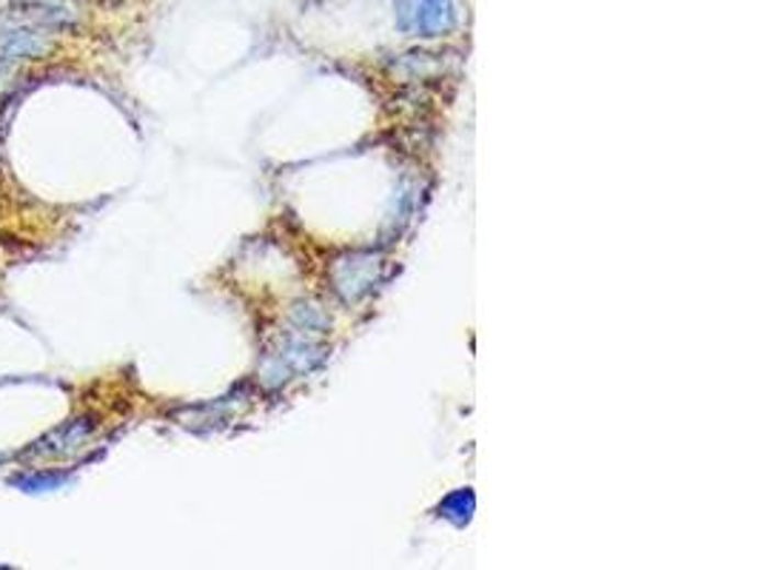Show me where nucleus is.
<instances>
[{"label": "nucleus", "mask_w": 761, "mask_h": 570, "mask_svg": "<svg viewBox=\"0 0 761 570\" xmlns=\"http://www.w3.org/2000/svg\"><path fill=\"white\" fill-rule=\"evenodd\" d=\"M396 26L414 37H443L457 26L454 0H400Z\"/></svg>", "instance_id": "1"}, {"label": "nucleus", "mask_w": 761, "mask_h": 570, "mask_svg": "<svg viewBox=\"0 0 761 570\" xmlns=\"http://www.w3.org/2000/svg\"><path fill=\"white\" fill-rule=\"evenodd\" d=\"M92 437V423L89 420H71L64 423L60 428L49 431L46 437L37 439L26 454H21V459H64L78 454L83 448L86 439Z\"/></svg>", "instance_id": "2"}, {"label": "nucleus", "mask_w": 761, "mask_h": 570, "mask_svg": "<svg viewBox=\"0 0 761 570\" xmlns=\"http://www.w3.org/2000/svg\"><path fill=\"white\" fill-rule=\"evenodd\" d=\"M49 49V43L43 41L37 29L12 26L0 37V55L3 60H23V57H37Z\"/></svg>", "instance_id": "3"}, {"label": "nucleus", "mask_w": 761, "mask_h": 570, "mask_svg": "<svg viewBox=\"0 0 761 570\" xmlns=\"http://www.w3.org/2000/svg\"><path fill=\"white\" fill-rule=\"evenodd\" d=\"M69 477L57 471H35V473H18L12 477V485L21 488L26 493H46V491H57L60 485H66Z\"/></svg>", "instance_id": "4"}, {"label": "nucleus", "mask_w": 761, "mask_h": 570, "mask_svg": "<svg viewBox=\"0 0 761 570\" xmlns=\"http://www.w3.org/2000/svg\"><path fill=\"white\" fill-rule=\"evenodd\" d=\"M18 3H23V7H64L57 0H18Z\"/></svg>", "instance_id": "5"}]
</instances>
